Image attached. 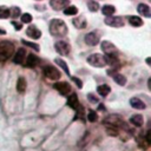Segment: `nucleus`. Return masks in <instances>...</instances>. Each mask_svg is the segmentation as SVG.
Returning a JSON list of instances; mask_svg holds the SVG:
<instances>
[{"label": "nucleus", "mask_w": 151, "mask_h": 151, "mask_svg": "<svg viewBox=\"0 0 151 151\" xmlns=\"http://www.w3.org/2000/svg\"><path fill=\"white\" fill-rule=\"evenodd\" d=\"M67 105H68L71 109H73V110H77V109L79 107L80 103H79L78 96H77L76 93H71V94L68 96V98H67Z\"/></svg>", "instance_id": "16"}, {"label": "nucleus", "mask_w": 151, "mask_h": 151, "mask_svg": "<svg viewBox=\"0 0 151 151\" xmlns=\"http://www.w3.org/2000/svg\"><path fill=\"white\" fill-rule=\"evenodd\" d=\"M137 143H138V146H139L142 150H146V149L149 147V145H150V143H149L144 137H139V138L137 139Z\"/></svg>", "instance_id": "27"}, {"label": "nucleus", "mask_w": 151, "mask_h": 151, "mask_svg": "<svg viewBox=\"0 0 151 151\" xmlns=\"http://www.w3.org/2000/svg\"><path fill=\"white\" fill-rule=\"evenodd\" d=\"M72 24L74 25L76 28H78V29H83V28L86 27L87 21H86V19L84 18V15H79V17H76V18L72 19Z\"/></svg>", "instance_id": "15"}, {"label": "nucleus", "mask_w": 151, "mask_h": 151, "mask_svg": "<svg viewBox=\"0 0 151 151\" xmlns=\"http://www.w3.org/2000/svg\"><path fill=\"white\" fill-rule=\"evenodd\" d=\"M129 24H130L131 26H133V27H139V26H142L144 22H143V20H142L140 17L131 15V17H129Z\"/></svg>", "instance_id": "23"}, {"label": "nucleus", "mask_w": 151, "mask_h": 151, "mask_svg": "<svg viewBox=\"0 0 151 151\" xmlns=\"http://www.w3.org/2000/svg\"><path fill=\"white\" fill-rule=\"evenodd\" d=\"M72 80L76 83V85H77L78 88H83V81H81L79 78H77V77H72Z\"/></svg>", "instance_id": "35"}, {"label": "nucleus", "mask_w": 151, "mask_h": 151, "mask_svg": "<svg viewBox=\"0 0 151 151\" xmlns=\"http://www.w3.org/2000/svg\"><path fill=\"white\" fill-rule=\"evenodd\" d=\"M87 8L91 12H97L99 9V2L98 1H87Z\"/></svg>", "instance_id": "30"}, {"label": "nucleus", "mask_w": 151, "mask_h": 151, "mask_svg": "<svg viewBox=\"0 0 151 151\" xmlns=\"http://www.w3.org/2000/svg\"><path fill=\"white\" fill-rule=\"evenodd\" d=\"M9 17V9L5 6L0 7V19H7Z\"/></svg>", "instance_id": "31"}, {"label": "nucleus", "mask_w": 151, "mask_h": 151, "mask_svg": "<svg viewBox=\"0 0 151 151\" xmlns=\"http://www.w3.org/2000/svg\"><path fill=\"white\" fill-rule=\"evenodd\" d=\"M110 92H111V87L109 85H106V84L99 85L97 87V93H99V96H101V97H107Z\"/></svg>", "instance_id": "22"}, {"label": "nucleus", "mask_w": 151, "mask_h": 151, "mask_svg": "<svg viewBox=\"0 0 151 151\" xmlns=\"http://www.w3.org/2000/svg\"><path fill=\"white\" fill-rule=\"evenodd\" d=\"M38 63H39L38 57H37V55H34V54H32V53H29L28 55H26L25 61H24L25 66H26V67H28V68H33V67H35V66L38 65Z\"/></svg>", "instance_id": "13"}, {"label": "nucleus", "mask_w": 151, "mask_h": 151, "mask_svg": "<svg viewBox=\"0 0 151 151\" xmlns=\"http://www.w3.org/2000/svg\"><path fill=\"white\" fill-rule=\"evenodd\" d=\"M114 12H116V8H114V6H112V5H104V6L101 7V13H103L104 15H106V17H111Z\"/></svg>", "instance_id": "25"}, {"label": "nucleus", "mask_w": 151, "mask_h": 151, "mask_svg": "<svg viewBox=\"0 0 151 151\" xmlns=\"http://www.w3.org/2000/svg\"><path fill=\"white\" fill-rule=\"evenodd\" d=\"M32 20H33L32 14H29V13H24V14H21V22H24V24H29V22H32Z\"/></svg>", "instance_id": "32"}, {"label": "nucleus", "mask_w": 151, "mask_h": 151, "mask_svg": "<svg viewBox=\"0 0 151 151\" xmlns=\"http://www.w3.org/2000/svg\"><path fill=\"white\" fill-rule=\"evenodd\" d=\"M12 25L14 26V28H15L17 31H20V29L22 28V25L19 24V22H17V21H12Z\"/></svg>", "instance_id": "37"}, {"label": "nucleus", "mask_w": 151, "mask_h": 151, "mask_svg": "<svg viewBox=\"0 0 151 151\" xmlns=\"http://www.w3.org/2000/svg\"><path fill=\"white\" fill-rule=\"evenodd\" d=\"M130 123L137 127H140L144 124V118L142 114H133L132 117H130Z\"/></svg>", "instance_id": "21"}, {"label": "nucleus", "mask_w": 151, "mask_h": 151, "mask_svg": "<svg viewBox=\"0 0 151 151\" xmlns=\"http://www.w3.org/2000/svg\"><path fill=\"white\" fill-rule=\"evenodd\" d=\"M104 22H105L106 25H109V26H111V27H116V28L123 27L124 24H125V22H124V19H123L122 17H118V15H116V17H113V15L107 17V18H105Z\"/></svg>", "instance_id": "8"}, {"label": "nucleus", "mask_w": 151, "mask_h": 151, "mask_svg": "<svg viewBox=\"0 0 151 151\" xmlns=\"http://www.w3.org/2000/svg\"><path fill=\"white\" fill-rule=\"evenodd\" d=\"M14 53V45L8 40L0 41V61H7Z\"/></svg>", "instance_id": "2"}, {"label": "nucleus", "mask_w": 151, "mask_h": 151, "mask_svg": "<svg viewBox=\"0 0 151 151\" xmlns=\"http://www.w3.org/2000/svg\"><path fill=\"white\" fill-rule=\"evenodd\" d=\"M0 34H6V31H4V29L0 28Z\"/></svg>", "instance_id": "38"}, {"label": "nucleus", "mask_w": 151, "mask_h": 151, "mask_svg": "<svg viewBox=\"0 0 151 151\" xmlns=\"http://www.w3.org/2000/svg\"><path fill=\"white\" fill-rule=\"evenodd\" d=\"M42 71H44V76H45L46 78L51 79V80H58V79L61 77L60 72H59V71L57 70V67H54V66H45Z\"/></svg>", "instance_id": "7"}, {"label": "nucleus", "mask_w": 151, "mask_h": 151, "mask_svg": "<svg viewBox=\"0 0 151 151\" xmlns=\"http://www.w3.org/2000/svg\"><path fill=\"white\" fill-rule=\"evenodd\" d=\"M84 40H85V42H86L88 46H96V45L99 42V34H98L97 32H94V31L88 32V33L85 35Z\"/></svg>", "instance_id": "12"}, {"label": "nucleus", "mask_w": 151, "mask_h": 151, "mask_svg": "<svg viewBox=\"0 0 151 151\" xmlns=\"http://www.w3.org/2000/svg\"><path fill=\"white\" fill-rule=\"evenodd\" d=\"M54 48L55 51L60 54V55H68L70 52H71V46L68 42L64 41V40H60V41H57L54 44Z\"/></svg>", "instance_id": "6"}, {"label": "nucleus", "mask_w": 151, "mask_h": 151, "mask_svg": "<svg viewBox=\"0 0 151 151\" xmlns=\"http://www.w3.org/2000/svg\"><path fill=\"white\" fill-rule=\"evenodd\" d=\"M54 63H55L59 67H61V68L64 70V72H66L67 76H71V71H70V68H68V66H67V64H66L65 60H63L61 58H55V59H54Z\"/></svg>", "instance_id": "24"}, {"label": "nucleus", "mask_w": 151, "mask_h": 151, "mask_svg": "<svg viewBox=\"0 0 151 151\" xmlns=\"http://www.w3.org/2000/svg\"><path fill=\"white\" fill-rule=\"evenodd\" d=\"M26 55H27V53H26L25 48H19V50L15 52V54L13 55V61H14L15 64H19V65H20V64H24Z\"/></svg>", "instance_id": "14"}, {"label": "nucleus", "mask_w": 151, "mask_h": 151, "mask_svg": "<svg viewBox=\"0 0 151 151\" xmlns=\"http://www.w3.org/2000/svg\"><path fill=\"white\" fill-rule=\"evenodd\" d=\"M130 105H131L133 109H136V110H144V109L146 107V104H145L142 99H139V98H137V97H133V98L130 99Z\"/></svg>", "instance_id": "18"}, {"label": "nucleus", "mask_w": 151, "mask_h": 151, "mask_svg": "<svg viewBox=\"0 0 151 151\" xmlns=\"http://www.w3.org/2000/svg\"><path fill=\"white\" fill-rule=\"evenodd\" d=\"M48 31L53 37H65L68 32L67 25L61 19H52L48 25Z\"/></svg>", "instance_id": "1"}, {"label": "nucleus", "mask_w": 151, "mask_h": 151, "mask_svg": "<svg viewBox=\"0 0 151 151\" xmlns=\"http://www.w3.org/2000/svg\"><path fill=\"white\" fill-rule=\"evenodd\" d=\"M63 12H64V14H66V15H76V14L78 13V8H77L76 6H67Z\"/></svg>", "instance_id": "28"}, {"label": "nucleus", "mask_w": 151, "mask_h": 151, "mask_svg": "<svg viewBox=\"0 0 151 151\" xmlns=\"http://www.w3.org/2000/svg\"><path fill=\"white\" fill-rule=\"evenodd\" d=\"M107 74H109L110 77H112L113 80L116 81V84H118L119 86H124V85L126 84V81H127V79H126V77H125L124 74L118 73V72H117L116 70H113V68L107 70Z\"/></svg>", "instance_id": "9"}, {"label": "nucleus", "mask_w": 151, "mask_h": 151, "mask_svg": "<svg viewBox=\"0 0 151 151\" xmlns=\"http://www.w3.org/2000/svg\"><path fill=\"white\" fill-rule=\"evenodd\" d=\"M68 4H70L68 1H61V0H53V1H50V6H51L54 11H60V9H63V8H66Z\"/></svg>", "instance_id": "19"}, {"label": "nucleus", "mask_w": 151, "mask_h": 151, "mask_svg": "<svg viewBox=\"0 0 151 151\" xmlns=\"http://www.w3.org/2000/svg\"><path fill=\"white\" fill-rule=\"evenodd\" d=\"M19 14H20V8L19 7H12V8H9V17L18 18Z\"/></svg>", "instance_id": "33"}, {"label": "nucleus", "mask_w": 151, "mask_h": 151, "mask_svg": "<svg viewBox=\"0 0 151 151\" xmlns=\"http://www.w3.org/2000/svg\"><path fill=\"white\" fill-rule=\"evenodd\" d=\"M104 124L111 125V126H114V127L119 129V127L124 126V119L119 114H110L104 119Z\"/></svg>", "instance_id": "4"}, {"label": "nucleus", "mask_w": 151, "mask_h": 151, "mask_svg": "<svg viewBox=\"0 0 151 151\" xmlns=\"http://www.w3.org/2000/svg\"><path fill=\"white\" fill-rule=\"evenodd\" d=\"M26 34L28 35V38H31L33 40H37L41 37L42 33L35 25H28V27L26 28Z\"/></svg>", "instance_id": "11"}, {"label": "nucleus", "mask_w": 151, "mask_h": 151, "mask_svg": "<svg viewBox=\"0 0 151 151\" xmlns=\"http://www.w3.org/2000/svg\"><path fill=\"white\" fill-rule=\"evenodd\" d=\"M21 42H22L24 45H26V46L33 48L34 51H39V46H38L37 44H34V42H31V41H27V40H21Z\"/></svg>", "instance_id": "34"}, {"label": "nucleus", "mask_w": 151, "mask_h": 151, "mask_svg": "<svg viewBox=\"0 0 151 151\" xmlns=\"http://www.w3.org/2000/svg\"><path fill=\"white\" fill-rule=\"evenodd\" d=\"M26 87H27V81L24 77H19L18 80H17V91L19 93H25L26 91Z\"/></svg>", "instance_id": "20"}, {"label": "nucleus", "mask_w": 151, "mask_h": 151, "mask_svg": "<svg viewBox=\"0 0 151 151\" xmlns=\"http://www.w3.org/2000/svg\"><path fill=\"white\" fill-rule=\"evenodd\" d=\"M87 99H88L91 103H99L98 98H97V97H94L92 93H88V94H87Z\"/></svg>", "instance_id": "36"}, {"label": "nucleus", "mask_w": 151, "mask_h": 151, "mask_svg": "<svg viewBox=\"0 0 151 151\" xmlns=\"http://www.w3.org/2000/svg\"><path fill=\"white\" fill-rule=\"evenodd\" d=\"M53 87L61 94V96H67L71 93V85L66 81H57L53 84Z\"/></svg>", "instance_id": "10"}, {"label": "nucleus", "mask_w": 151, "mask_h": 151, "mask_svg": "<svg viewBox=\"0 0 151 151\" xmlns=\"http://www.w3.org/2000/svg\"><path fill=\"white\" fill-rule=\"evenodd\" d=\"M137 12L142 17H145V18H150L151 17V9L146 4H139L137 6Z\"/></svg>", "instance_id": "17"}, {"label": "nucleus", "mask_w": 151, "mask_h": 151, "mask_svg": "<svg viewBox=\"0 0 151 151\" xmlns=\"http://www.w3.org/2000/svg\"><path fill=\"white\" fill-rule=\"evenodd\" d=\"M104 125L106 126V133H107L109 136L116 137V136L119 134V129H117V127H114V126H111V125H106V124H104Z\"/></svg>", "instance_id": "26"}, {"label": "nucleus", "mask_w": 151, "mask_h": 151, "mask_svg": "<svg viewBox=\"0 0 151 151\" xmlns=\"http://www.w3.org/2000/svg\"><path fill=\"white\" fill-rule=\"evenodd\" d=\"M87 120L91 122V123H94L98 120V113L97 111H93V110H90L88 113H87Z\"/></svg>", "instance_id": "29"}, {"label": "nucleus", "mask_w": 151, "mask_h": 151, "mask_svg": "<svg viewBox=\"0 0 151 151\" xmlns=\"http://www.w3.org/2000/svg\"><path fill=\"white\" fill-rule=\"evenodd\" d=\"M87 63L93 66V67H98V68H103L104 66H106V63H105V59H104V55L100 54V53H92L87 57Z\"/></svg>", "instance_id": "3"}, {"label": "nucleus", "mask_w": 151, "mask_h": 151, "mask_svg": "<svg viewBox=\"0 0 151 151\" xmlns=\"http://www.w3.org/2000/svg\"><path fill=\"white\" fill-rule=\"evenodd\" d=\"M100 47H101V51L105 53V55H117V53H118L116 45L112 44L111 41H107V40L101 41Z\"/></svg>", "instance_id": "5"}]
</instances>
